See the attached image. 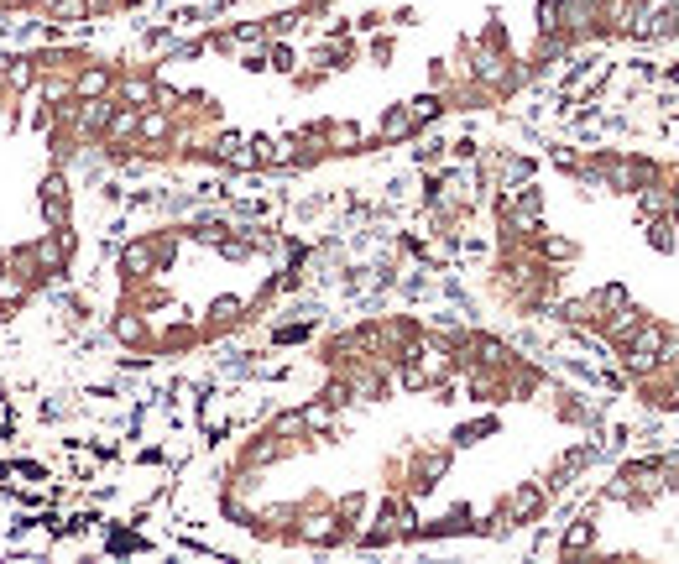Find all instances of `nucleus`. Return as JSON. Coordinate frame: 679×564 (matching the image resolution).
<instances>
[{
	"label": "nucleus",
	"mask_w": 679,
	"mask_h": 564,
	"mask_svg": "<svg viewBox=\"0 0 679 564\" xmlns=\"http://www.w3.org/2000/svg\"><path fill=\"white\" fill-rule=\"evenodd\" d=\"M580 554H596V517H570L565 533H559V559H580Z\"/></svg>",
	"instance_id": "obj_1"
},
{
	"label": "nucleus",
	"mask_w": 679,
	"mask_h": 564,
	"mask_svg": "<svg viewBox=\"0 0 679 564\" xmlns=\"http://www.w3.org/2000/svg\"><path fill=\"white\" fill-rule=\"evenodd\" d=\"M643 241L648 251H659V256H679V220L669 215H643Z\"/></svg>",
	"instance_id": "obj_2"
}]
</instances>
